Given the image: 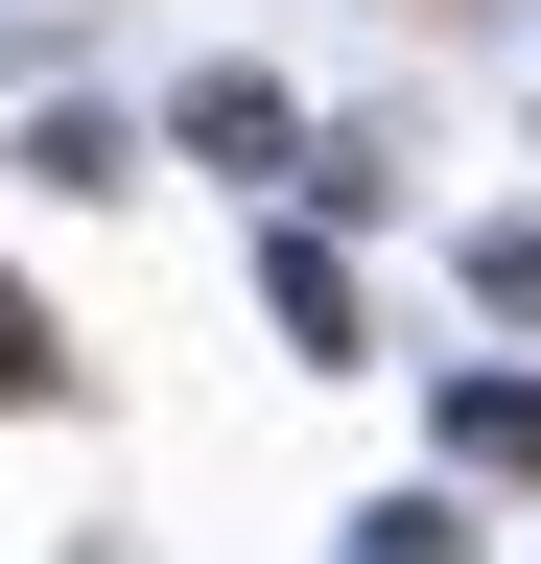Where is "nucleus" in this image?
<instances>
[{"instance_id":"nucleus-1","label":"nucleus","mask_w":541,"mask_h":564,"mask_svg":"<svg viewBox=\"0 0 541 564\" xmlns=\"http://www.w3.org/2000/svg\"><path fill=\"white\" fill-rule=\"evenodd\" d=\"M447 447H470V470H541V377H470V400H447Z\"/></svg>"},{"instance_id":"nucleus-2","label":"nucleus","mask_w":541,"mask_h":564,"mask_svg":"<svg viewBox=\"0 0 541 564\" xmlns=\"http://www.w3.org/2000/svg\"><path fill=\"white\" fill-rule=\"evenodd\" d=\"M47 377H72V352H47V306L0 282V400H47Z\"/></svg>"}]
</instances>
